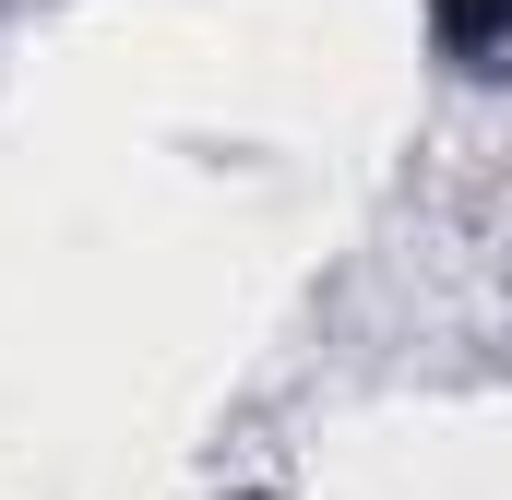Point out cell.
<instances>
[{
  "mask_svg": "<svg viewBox=\"0 0 512 500\" xmlns=\"http://www.w3.org/2000/svg\"><path fill=\"white\" fill-rule=\"evenodd\" d=\"M429 36H441V60H465V72H501L512 60V0H429Z\"/></svg>",
  "mask_w": 512,
  "mask_h": 500,
  "instance_id": "cell-1",
  "label": "cell"
}]
</instances>
